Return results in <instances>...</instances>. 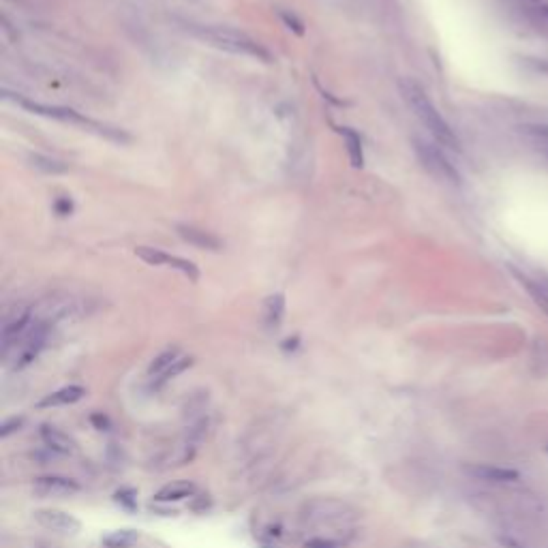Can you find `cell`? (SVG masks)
Segmentation results:
<instances>
[{
    "mask_svg": "<svg viewBox=\"0 0 548 548\" xmlns=\"http://www.w3.org/2000/svg\"><path fill=\"white\" fill-rule=\"evenodd\" d=\"M398 88H400L402 99L407 101V105L414 109V113L420 118V123L428 129V133L432 137H435V141L439 143V146L458 150L460 141H458L454 129L446 123V118L439 113L435 103L428 99V95L420 88V86L414 79H400Z\"/></svg>",
    "mask_w": 548,
    "mask_h": 548,
    "instance_id": "6da1fadb",
    "label": "cell"
},
{
    "mask_svg": "<svg viewBox=\"0 0 548 548\" xmlns=\"http://www.w3.org/2000/svg\"><path fill=\"white\" fill-rule=\"evenodd\" d=\"M191 31L199 37L208 41L210 45L214 47H221L225 52H232V54H242V56H253L257 61H264V63H270L272 56L270 52L259 45L255 39H251L249 35L236 31V28H229V26H191Z\"/></svg>",
    "mask_w": 548,
    "mask_h": 548,
    "instance_id": "7a4b0ae2",
    "label": "cell"
},
{
    "mask_svg": "<svg viewBox=\"0 0 548 548\" xmlns=\"http://www.w3.org/2000/svg\"><path fill=\"white\" fill-rule=\"evenodd\" d=\"M356 521V510L338 499H317L304 506L302 510V523L324 529H350Z\"/></svg>",
    "mask_w": 548,
    "mask_h": 548,
    "instance_id": "3957f363",
    "label": "cell"
},
{
    "mask_svg": "<svg viewBox=\"0 0 548 548\" xmlns=\"http://www.w3.org/2000/svg\"><path fill=\"white\" fill-rule=\"evenodd\" d=\"M22 107L31 109L33 113H39V116H49V118H56V120H63V123H73V125H79V127H86L91 131H97L99 135H105V137H111V139H118V141H127L129 137L125 133H118L113 131L101 123H95L91 118L81 116L75 109H69V107H56V105H41V103H33V101H26V99H15Z\"/></svg>",
    "mask_w": 548,
    "mask_h": 548,
    "instance_id": "277c9868",
    "label": "cell"
},
{
    "mask_svg": "<svg viewBox=\"0 0 548 548\" xmlns=\"http://www.w3.org/2000/svg\"><path fill=\"white\" fill-rule=\"evenodd\" d=\"M414 150H416L418 159L422 161V165L435 178H439L444 182H452V185L460 182V174L456 171V167L450 163V159L441 152V148L435 146V143H428V141L416 137L414 139Z\"/></svg>",
    "mask_w": 548,
    "mask_h": 548,
    "instance_id": "5b68a950",
    "label": "cell"
},
{
    "mask_svg": "<svg viewBox=\"0 0 548 548\" xmlns=\"http://www.w3.org/2000/svg\"><path fill=\"white\" fill-rule=\"evenodd\" d=\"M35 521L49 529V531H56V533H65V535H75L79 529H81V523L77 521L75 516L63 512V510H54V508H47V510H37L35 512Z\"/></svg>",
    "mask_w": 548,
    "mask_h": 548,
    "instance_id": "8992f818",
    "label": "cell"
},
{
    "mask_svg": "<svg viewBox=\"0 0 548 548\" xmlns=\"http://www.w3.org/2000/svg\"><path fill=\"white\" fill-rule=\"evenodd\" d=\"M33 490L41 497H69L75 495L79 486L71 480V478H63V476H43L37 478L33 484Z\"/></svg>",
    "mask_w": 548,
    "mask_h": 548,
    "instance_id": "52a82bcc",
    "label": "cell"
},
{
    "mask_svg": "<svg viewBox=\"0 0 548 548\" xmlns=\"http://www.w3.org/2000/svg\"><path fill=\"white\" fill-rule=\"evenodd\" d=\"M516 274V279L521 281V285L529 292V296L533 298V302L548 315V276L540 274V276H529L525 272L512 270Z\"/></svg>",
    "mask_w": 548,
    "mask_h": 548,
    "instance_id": "ba28073f",
    "label": "cell"
},
{
    "mask_svg": "<svg viewBox=\"0 0 548 548\" xmlns=\"http://www.w3.org/2000/svg\"><path fill=\"white\" fill-rule=\"evenodd\" d=\"M465 471L469 476H473L476 480L482 482H497V484H506V482H516L518 471L514 469H506V467H497V465H467Z\"/></svg>",
    "mask_w": 548,
    "mask_h": 548,
    "instance_id": "9c48e42d",
    "label": "cell"
},
{
    "mask_svg": "<svg viewBox=\"0 0 548 548\" xmlns=\"http://www.w3.org/2000/svg\"><path fill=\"white\" fill-rule=\"evenodd\" d=\"M41 439L43 444L54 450V452H58V454H75L77 452V446L75 441L67 435V432H63L61 428H56L52 424H43L41 426Z\"/></svg>",
    "mask_w": 548,
    "mask_h": 548,
    "instance_id": "30bf717a",
    "label": "cell"
},
{
    "mask_svg": "<svg viewBox=\"0 0 548 548\" xmlns=\"http://www.w3.org/2000/svg\"><path fill=\"white\" fill-rule=\"evenodd\" d=\"M28 326H31V311H19L17 315L11 317V320L5 322V326H3V350H5V354L11 350V345L17 343V338L22 334H26Z\"/></svg>",
    "mask_w": 548,
    "mask_h": 548,
    "instance_id": "8fae6325",
    "label": "cell"
},
{
    "mask_svg": "<svg viewBox=\"0 0 548 548\" xmlns=\"http://www.w3.org/2000/svg\"><path fill=\"white\" fill-rule=\"evenodd\" d=\"M178 234L182 240H187L189 244L197 246V249H208V251H219L223 244L217 236H212L206 229H199L193 225H178Z\"/></svg>",
    "mask_w": 548,
    "mask_h": 548,
    "instance_id": "7c38bea8",
    "label": "cell"
},
{
    "mask_svg": "<svg viewBox=\"0 0 548 548\" xmlns=\"http://www.w3.org/2000/svg\"><path fill=\"white\" fill-rule=\"evenodd\" d=\"M84 388L81 386H67V388H61L52 394H47L41 402L39 407H61V405H71V402H77L81 396H84Z\"/></svg>",
    "mask_w": 548,
    "mask_h": 548,
    "instance_id": "4fadbf2b",
    "label": "cell"
},
{
    "mask_svg": "<svg viewBox=\"0 0 548 548\" xmlns=\"http://www.w3.org/2000/svg\"><path fill=\"white\" fill-rule=\"evenodd\" d=\"M193 493H195V486L191 482H174V484L163 486L159 493L155 495V501L171 503V501H180L185 497H191Z\"/></svg>",
    "mask_w": 548,
    "mask_h": 548,
    "instance_id": "5bb4252c",
    "label": "cell"
},
{
    "mask_svg": "<svg viewBox=\"0 0 548 548\" xmlns=\"http://www.w3.org/2000/svg\"><path fill=\"white\" fill-rule=\"evenodd\" d=\"M338 133L345 137V141H347V152H350V161L354 167H362L364 165V155H362V139L360 135L350 129V127H340Z\"/></svg>",
    "mask_w": 548,
    "mask_h": 548,
    "instance_id": "9a60e30c",
    "label": "cell"
},
{
    "mask_svg": "<svg viewBox=\"0 0 548 548\" xmlns=\"http://www.w3.org/2000/svg\"><path fill=\"white\" fill-rule=\"evenodd\" d=\"M139 533L133 529H118L111 531L109 535L103 538V546L105 548H131L133 544H137Z\"/></svg>",
    "mask_w": 548,
    "mask_h": 548,
    "instance_id": "2e32d148",
    "label": "cell"
},
{
    "mask_svg": "<svg viewBox=\"0 0 548 548\" xmlns=\"http://www.w3.org/2000/svg\"><path fill=\"white\" fill-rule=\"evenodd\" d=\"M182 354H180V350L178 347H167L165 352H161L152 362H150V368H148V375L150 377L155 379V377H159V375L163 373V370H167L171 364H174L178 358H180Z\"/></svg>",
    "mask_w": 548,
    "mask_h": 548,
    "instance_id": "e0dca14e",
    "label": "cell"
},
{
    "mask_svg": "<svg viewBox=\"0 0 548 548\" xmlns=\"http://www.w3.org/2000/svg\"><path fill=\"white\" fill-rule=\"evenodd\" d=\"M193 364V358L191 356H180L174 364H171L167 370H163L159 377H155L152 379V388H161V386H165L167 382H171V379H176L180 373H185L189 366Z\"/></svg>",
    "mask_w": 548,
    "mask_h": 548,
    "instance_id": "ac0fdd59",
    "label": "cell"
},
{
    "mask_svg": "<svg viewBox=\"0 0 548 548\" xmlns=\"http://www.w3.org/2000/svg\"><path fill=\"white\" fill-rule=\"evenodd\" d=\"M283 315H285V298L281 294L270 296L266 302V324L270 328H276L283 320Z\"/></svg>",
    "mask_w": 548,
    "mask_h": 548,
    "instance_id": "d6986e66",
    "label": "cell"
},
{
    "mask_svg": "<svg viewBox=\"0 0 548 548\" xmlns=\"http://www.w3.org/2000/svg\"><path fill=\"white\" fill-rule=\"evenodd\" d=\"M165 264H169L171 268H176L180 270L182 274H187L191 281H197L199 279V270L193 262H189V259H182V257H174V255H167L165 257Z\"/></svg>",
    "mask_w": 548,
    "mask_h": 548,
    "instance_id": "ffe728a7",
    "label": "cell"
},
{
    "mask_svg": "<svg viewBox=\"0 0 548 548\" xmlns=\"http://www.w3.org/2000/svg\"><path fill=\"white\" fill-rule=\"evenodd\" d=\"M135 253H137V257H141L143 262L150 264V266H163L165 257H167V253H163L159 249H152V246H137Z\"/></svg>",
    "mask_w": 548,
    "mask_h": 548,
    "instance_id": "44dd1931",
    "label": "cell"
},
{
    "mask_svg": "<svg viewBox=\"0 0 548 548\" xmlns=\"http://www.w3.org/2000/svg\"><path fill=\"white\" fill-rule=\"evenodd\" d=\"M521 133L535 139V141H546L548 143V125H542V123H533V125H523L521 127Z\"/></svg>",
    "mask_w": 548,
    "mask_h": 548,
    "instance_id": "7402d4cb",
    "label": "cell"
},
{
    "mask_svg": "<svg viewBox=\"0 0 548 548\" xmlns=\"http://www.w3.org/2000/svg\"><path fill=\"white\" fill-rule=\"evenodd\" d=\"M304 548H343V542H338V540H334V538L317 535V538L306 540Z\"/></svg>",
    "mask_w": 548,
    "mask_h": 548,
    "instance_id": "603a6c76",
    "label": "cell"
},
{
    "mask_svg": "<svg viewBox=\"0 0 548 548\" xmlns=\"http://www.w3.org/2000/svg\"><path fill=\"white\" fill-rule=\"evenodd\" d=\"M33 165L43 169V171H52V174H56V171H65L67 167L58 161H52V159H43V157H33Z\"/></svg>",
    "mask_w": 548,
    "mask_h": 548,
    "instance_id": "cb8c5ba5",
    "label": "cell"
},
{
    "mask_svg": "<svg viewBox=\"0 0 548 548\" xmlns=\"http://www.w3.org/2000/svg\"><path fill=\"white\" fill-rule=\"evenodd\" d=\"M281 19L285 22V26L290 28V31H294L296 35H304V28H302V22L296 17V15H290V13H285L281 11Z\"/></svg>",
    "mask_w": 548,
    "mask_h": 548,
    "instance_id": "d4e9b609",
    "label": "cell"
},
{
    "mask_svg": "<svg viewBox=\"0 0 548 548\" xmlns=\"http://www.w3.org/2000/svg\"><path fill=\"white\" fill-rule=\"evenodd\" d=\"M24 424V418H11L3 424V428H0V437H9L13 430H19V426Z\"/></svg>",
    "mask_w": 548,
    "mask_h": 548,
    "instance_id": "484cf974",
    "label": "cell"
},
{
    "mask_svg": "<svg viewBox=\"0 0 548 548\" xmlns=\"http://www.w3.org/2000/svg\"><path fill=\"white\" fill-rule=\"evenodd\" d=\"M56 212H58L61 217H67V214H71V210H73V204H71V199L69 197H61L58 201H56Z\"/></svg>",
    "mask_w": 548,
    "mask_h": 548,
    "instance_id": "4316f807",
    "label": "cell"
},
{
    "mask_svg": "<svg viewBox=\"0 0 548 548\" xmlns=\"http://www.w3.org/2000/svg\"><path fill=\"white\" fill-rule=\"evenodd\" d=\"M131 495H133V490H120V493H118L116 497H118V501L127 503V508H131V510H133V508H135V501H133V497H131Z\"/></svg>",
    "mask_w": 548,
    "mask_h": 548,
    "instance_id": "83f0119b",
    "label": "cell"
},
{
    "mask_svg": "<svg viewBox=\"0 0 548 548\" xmlns=\"http://www.w3.org/2000/svg\"><path fill=\"white\" fill-rule=\"evenodd\" d=\"M546 159H548V146H546Z\"/></svg>",
    "mask_w": 548,
    "mask_h": 548,
    "instance_id": "f1b7e54d",
    "label": "cell"
},
{
    "mask_svg": "<svg viewBox=\"0 0 548 548\" xmlns=\"http://www.w3.org/2000/svg\"><path fill=\"white\" fill-rule=\"evenodd\" d=\"M546 452H548V448H546Z\"/></svg>",
    "mask_w": 548,
    "mask_h": 548,
    "instance_id": "f546056e",
    "label": "cell"
}]
</instances>
